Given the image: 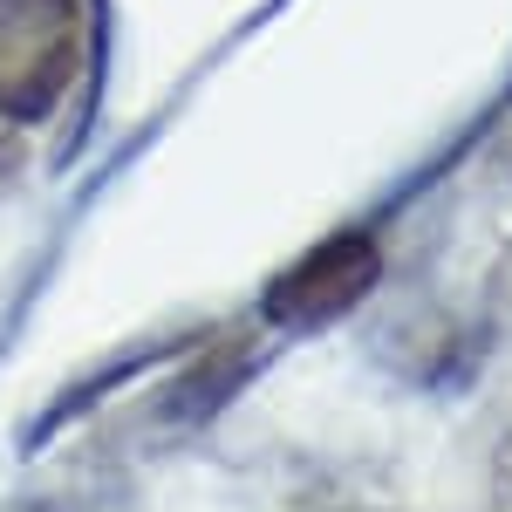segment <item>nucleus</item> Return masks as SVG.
<instances>
[{"instance_id":"f257e3e1","label":"nucleus","mask_w":512,"mask_h":512,"mask_svg":"<svg viewBox=\"0 0 512 512\" xmlns=\"http://www.w3.org/2000/svg\"><path fill=\"white\" fill-rule=\"evenodd\" d=\"M82 0H0V123H48L82 76Z\"/></svg>"},{"instance_id":"f03ea898","label":"nucleus","mask_w":512,"mask_h":512,"mask_svg":"<svg viewBox=\"0 0 512 512\" xmlns=\"http://www.w3.org/2000/svg\"><path fill=\"white\" fill-rule=\"evenodd\" d=\"M376 280H383V246H376V233L349 226V233H328L321 246H308L287 274L267 280L260 315L287 335H315L328 321H342L349 308H362L376 294Z\"/></svg>"},{"instance_id":"7ed1b4c3","label":"nucleus","mask_w":512,"mask_h":512,"mask_svg":"<svg viewBox=\"0 0 512 512\" xmlns=\"http://www.w3.org/2000/svg\"><path fill=\"white\" fill-rule=\"evenodd\" d=\"M253 369H260V349H253L246 335H219V342H212V349H205L192 369H185V383H171V390L151 403L158 431L171 437V431H192V424H205V417H212V410H219V403H226V396H233L239 383L253 376Z\"/></svg>"},{"instance_id":"20e7f679","label":"nucleus","mask_w":512,"mask_h":512,"mask_svg":"<svg viewBox=\"0 0 512 512\" xmlns=\"http://www.w3.org/2000/svg\"><path fill=\"white\" fill-rule=\"evenodd\" d=\"M492 512H512V431L492 451Z\"/></svg>"},{"instance_id":"39448f33","label":"nucleus","mask_w":512,"mask_h":512,"mask_svg":"<svg viewBox=\"0 0 512 512\" xmlns=\"http://www.w3.org/2000/svg\"><path fill=\"white\" fill-rule=\"evenodd\" d=\"M14 178H21V137H14V123H0V198Z\"/></svg>"}]
</instances>
